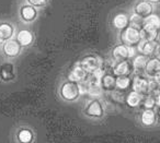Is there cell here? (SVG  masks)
I'll return each mask as SVG.
<instances>
[{
    "label": "cell",
    "instance_id": "20",
    "mask_svg": "<svg viewBox=\"0 0 160 143\" xmlns=\"http://www.w3.org/2000/svg\"><path fill=\"white\" fill-rule=\"evenodd\" d=\"M129 71V64L126 59L116 61V64L113 66V74L118 77V75H125Z\"/></svg>",
    "mask_w": 160,
    "mask_h": 143
},
{
    "label": "cell",
    "instance_id": "23",
    "mask_svg": "<svg viewBox=\"0 0 160 143\" xmlns=\"http://www.w3.org/2000/svg\"><path fill=\"white\" fill-rule=\"evenodd\" d=\"M142 24L149 25V26H152L155 29H160V18L157 14H148L147 17H145L144 20H142Z\"/></svg>",
    "mask_w": 160,
    "mask_h": 143
},
{
    "label": "cell",
    "instance_id": "18",
    "mask_svg": "<svg viewBox=\"0 0 160 143\" xmlns=\"http://www.w3.org/2000/svg\"><path fill=\"white\" fill-rule=\"evenodd\" d=\"M139 36L142 41H155L157 37V29L142 24V26L139 29Z\"/></svg>",
    "mask_w": 160,
    "mask_h": 143
},
{
    "label": "cell",
    "instance_id": "12",
    "mask_svg": "<svg viewBox=\"0 0 160 143\" xmlns=\"http://www.w3.org/2000/svg\"><path fill=\"white\" fill-rule=\"evenodd\" d=\"M87 78V72L82 69V67L78 64V66H75L70 71H69V74L67 79L70 80V81L77 82V83H81L83 82Z\"/></svg>",
    "mask_w": 160,
    "mask_h": 143
},
{
    "label": "cell",
    "instance_id": "17",
    "mask_svg": "<svg viewBox=\"0 0 160 143\" xmlns=\"http://www.w3.org/2000/svg\"><path fill=\"white\" fill-rule=\"evenodd\" d=\"M145 70L146 73L150 78H153L160 73V59L159 58H152V59H148L146 66H145Z\"/></svg>",
    "mask_w": 160,
    "mask_h": 143
},
{
    "label": "cell",
    "instance_id": "4",
    "mask_svg": "<svg viewBox=\"0 0 160 143\" xmlns=\"http://www.w3.org/2000/svg\"><path fill=\"white\" fill-rule=\"evenodd\" d=\"M38 9L31 5L28 3H22L19 6L18 9V16L21 22L25 23V24H31L34 23L38 18Z\"/></svg>",
    "mask_w": 160,
    "mask_h": 143
},
{
    "label": "cell",
    "instance_id": "19",
    "mask_svg": "<svg viewBox=\"0 0 160 143\" xmlns=\"http://www.w3.org/2000/svg\"><path fill=\"white\" fill-rule=\"evenodd\" d=\"M140 122L145 127H150L156 122V114L152 109H145L140 116Z\"/></svg>",
    "mask_w": 160,
    "mask_h": 143
},
{
    "label": "cell",
    "instance_id": "5",
    "mask_svg": "<svg viewBox=\"0 0 160 143\" xmlns=\"http://www.w3.org/2000/svg\"><path fill=\"white\" fill-rule=\"evenodd\" d=\"M136 51L132 45L126 44H118L112 50V57L114 58L115 61H120V60H125L128 58H133L135 56Z\"/></svg>",
    "mask_w": 160,
    "mask_h": 143
},
{
    "label": "cell",
    "instance_id": "30",
    "mask_svg": "<svg viewBox=\"0 0 160 143\" xmlns=\"http://www.w3.org/2000/svg\"><path fill=\"white\" fill-rule=\"evenodd\" d=\"M155 99H156V105H157V106H159V107H160V92L158 93L157 97H156Z\"/></svg>",
    "mask_w": 160,
    "mask_h": 143
},
{
    "label": "cell",
    "instance_id": "15",
    "mask_svg": "<svg viewBox=\"0 0 160 143\" xmlns=\"http://www.w3.org/2000/svg\"><path fill=\"white\" fill-rule=\"evenodd\" d=\"M134 12L138 16H140L142 18H145L148 14H150L152 12V6L151 2L147 1V0H142V1H138L137 3L134 7Z\"/></svg>",
    "mask_w": 160,
    "mask_h": 143
},
{
    "label": "cell",
    "instance_id": "14",
    "mask_svg": "<svg viewBox=\"0 0 160 143\" xmlns=\"http://www.w3.org/2000/svg\"><path fill=\"white\" fill-rule=\"evenodd\" d=\"M128 19L129 17L124 12L116 13L112 19V26L118 31H123L128 25Z\"/></svg>",
    "mask_w": 160,
    "mask_h": 143
},
{
    "label": "cell",
    "instance_id": "6",
    "mask_svg": "<svg viewBox=\"0 0 160 143\" xmlns=\"http://www.w3.org/2000/svg\"><path fill=\"white\" fill-rule=\"evenodd\" d=\"M79 64L87 73H92L102 68V59L98 55H87L80 60Z\"/></svg>",
    "mask_w": 160,
    "mask_h": 143
},
{
    "label": "cell",
    "instance_id": "27",
    "mask_svg": "<svg viewBox=\"0 0 160 143\" xmlns=\"http://www.w3.org/2000/svg\"><path fill=\"white\" fill-rule=\"evenodd\" d=\"M23 1L25 3H28V5H31L33 7L38 8V10L42 9V8H45L49 2V0H23Z\"/></svg>",
    "mask_w": 160,
    "mask_h": 143
},
{
    "label": "cell",
    "instance_id": "16",
    "mask_svg": "<svg viewBox=\"0 0 160 143\" xmlns=\"http://www.w3.org/2000/svg\"><path fill=\"white\" fill-rule=\"evenodd\" d=\"M133 91L139 93H147L149 91V81L147 79L142 77H139V75H136L133 80Z\"/></svg>",
    "mask_w": 160,
    "mask_h": 143
},
{
    "label": "cell",
    "instance_id": "21",
    "mask_svg": "<svg viewBox=\"0 0 160 143\" xmlns=\"http://www.w3.org/2000/svg\"><path fill=\"white\" fill-rule=\"evenodd\" d=\"M142 95L139 94V93L135 92V91H133V92H131L128 95L126 96V103L127 105L129 106V107H133V108H136L138 107V106L140 105V103H142Z\"/></svg>",
    "mask_w": 160,
    "mask_h": 143
},
{
    "label": "cell",
    "instance_id": "3",
    "mask_svg": "<svg viewBox=\"0 0 160 143\" xmlns=\"http://www.w3.org/2000/svg\"><path fill=\"white\" fill-rule=\"evenodd\" d=\"M105 108L103 103L97 97L88 99L83 106V115L91 119H101L104 116Z\"/></svg>",
    "mask_w": 160,
    "mask_h": 143
},
{
    "label": "cell",
    "instance_id": "9",
    "mask_svg": "<svg viewBox=\"0 0 160 143\" xmlns=\"http://www.w3.org/2000/svg\"><path fill=\"white\" fill-rule=\"evenodd\" d=\"M122 40L124 42V44L126 45H132L133 46L135 44H138V42L140 41L139 30L131 26V25H127L122 33Z\"/></svg>",
    "mask_w": 160,
    "mask_h": 143
},
{
    "label": "cell",
    "instance_id": "2",
    "mask_svg": "<svg viewBox=\"0 0 160 143\" xmlns=\"http://www.w3.org/2000/svg\"><path fill=\"white\" fill-rule=\"evenodd\" d=\"M12 141L17 143H33L36 133L32 127L28 125H19L12 132Z\"/></svg>",
    "mask_w": 160,
    "mask_h": 143
},
{
    "label": "cell",
    "instance_id": "32",
    "mask_svg": "<svg viewBox=\"0 0 160 143\" xmlns=\"http://www.w3.org/2000/svg\"><path fill=\"white\" fill-rule=\"evenodd\" d=\"M149 2H152V3H157V2H160V0H147Z\"/></svg>",
    "mask_w": 160,
    "mask_h": 143
},
{
    "label": "cell",
    "instance_id": "34",
    "mask_svg": "<svg viewBox=\"0 0 160 143\" xmlns=\"http://www.w3.org/2000/svg\"><path fill=\"white\" fill-rule=\"evenodd\" d=\"M158 118H159V120H160V112H159V114H158Z\"/></svg>",
    "mask_w": 160,
    "mask_h": 143
},
{
    "label": "cell",
    "instance_id": "31",
    "mask_svg": "<svg viewBox=\"0 0 160 143\" xmlns=\"http://www.w3.org/2000/svg\"><path fill=\"white\" fill-rule=\"evenodd\" d=\"M156 50H157V53H158V58L160 59V44L157 45V48H156Z\"/></svg>",
    "mask_w": 160,
    "mask_h": 143
},
{
    "label": "cell",
    "instance_id": "29",
    "mask_svg": "<svg viewBox=\"0 0 160 143\" xmlns=\"http://www.w3.org/2000/svg\"><path fill=\"white\" fill-rule=\"evenodd\" d=\"M112 92V97H113L115 101L118 102H122L123 101V94L121 92H118V91H111Z\"/></svg>",
    "mask_w": 160,
    "mask_h": 143
},
{
    "label": "cell",
    "instance_id": "25",
    "mask_svg": "<svg viewBox=\"0 0 160 143\" xmlns=\"http://www.w3.org/2000/svg\"><path fill=\"white\" fill-rule=\"evenodd\" d=\"M129 84H131V79H129V77H127L126 74L118 75L115 79V88H121V90L127 88L129 86Z\"/></svg>",
    "mask_w": 160,
    "mask_h": 143
},
{
    "label": "cell",
    "instance_id": "7",
    "mask_svg": "<svg viewBox=\"0 0 160 143\" xmlns=\"http://www.w3.org/2000/svg\"><path fill=\"white\" fill-rule=\"evenodd\" d=\"M1 51H2L3 56L9 59L12 58H17L21 54L22 47L19 45V43L16 41V38H10L3 42V44L1 45Z\"/></svg>",
    "mask_w": 160,
    "mask_h": 143
},
{
    "label": "cell",
    "instance_id": "24",
    "mask_svg": "<svg viewBox=\"0 0 160 143\" xmlns=\"http://www.w3.org/2000/svg\"><path fill=\"white\" fill-rule=\"evenodd\" d=\"M147 61H148V57L146 55H142V54L133 57V66L135 69H144Z\"/></svg>",
    "mask_w": 160,
    "mask_h": 143
},
{
    "label": "cell",
    "instance_id": "13",
    "mask_svg": "<svg viewBox=\"0 0 160 143\" xmlns=\"http://www.w3.org/2000/svg\"><path fill=\"white\" fill-rule=\"evenodd\" d=\"M156 48H157V43L155 41H142L140 40L138 42V47L137 50L139 51L140 54L146 56H150L152 55L156 51Z\"/></svg>",
    "mask_w": 160,
    "mask_h": 143
},
{
    "label": "cell",
    "instance_id": "8",
    "mask_svg": "<svg viewBox=\"0 0 160 143\" xmlns=\"http://www.w3.org/2000/svg\"><path fill=\"white\" fill-rule=\"evenodd\" d=\"M14 38L22 48L31 47L34 44V41H35V36H34L33 32L25 29H21L18 32H16Z\"/></svg>",
    "mask_w": 160,
    "mask_h": 143
},
{
    "label": "cell",
    "instance_id": "26",
    "mask_svg": "<svg viewBox=\"0 0 160 143\" xmlns=\"http://www.w3.org/2000/svg\"><path fill=\"white\" fill-rule=\"evenodd\" d=\"M142 20H144V18H142L140 16H138V14H136L135 12H134V13L129 17L128 24L131 25V26L136 27V29L139 30L140 27L142 26Z\"/></svg>",
    "mask_w": 160,
    "mask_h": 143
},
{
    "label": "cell",
    "instance_id": "11",
    "mask_svg": "<svg viewBox=\"0 0 160 143\" xmlns=\"http://www.w3.org/2000/svg\"><path fill=\"white\" fill-rule=\"evenodd\" d=\"M16 35V27L13 24L8 21H1L0 22V36L2 37L3 41L10 40V38H14Z\"/></svg>",
    "mask_w": 160,
    "mask_h": 143
},
{
    "label": "cell",
    "instance_id": "28",
    "mask_svg": "<svg viewBox=\"0 0 160 143\" xmlns=\"http://www.w3.org/2000/svg\"><path fill=\"white\" fill-rule=\"evenodd\" d=\"M144 106H145V109H152L156 106L155 97H152V96L146 97V99L144 101Z\"/></svg>",
    "mask_w": 160,
    "mask_h": 143
},
{
    "label": "cell",
    "instance_id": "22",
    "mask_svg": "<svg viewBox=\"0 0 160 143\" xmlns=\"http://www.w3.org/2000/svg\"><path fill=\"white\" fill-rule=\"evenodd\" d=\"M101 88L102 90H107V91H113L115 88V79H114L112 75L110 74H104L101 78Z\"/></svg>",
    "mask_w": 160,
    "mask_h": 143
},
{
    "label": "cell",
    "instance_id": "10",
    "mask_svg": "<svg viewBox=\"0 0 160 143\" xmlns=\"http://www.w3.org/2000/svg\"><path fill=\"white\" fill-rule=\"evenodd\" d=\"M14 78H16V71L11 62L6 61L0 64V81L3 83H8V82H11Z\"/></svg>",
    "mask_w": 160,
    "mask_h": 143
},
{
    "label": "cell",
    "instance_id": "1",
    "mask_svg": "<svg viewBox=\"0 0 160 143\" xmlns=\"http://www.w3.org/2000/svg\"><path fill=\"white\" fill-rule=\"evenodd\" d=\"M57 93H58V97L62 102H66V103L76 102L81 96V94H82L81 88H80V83L70 81L68 79L62 81L59 84Z\"/></svg>",
    "mask_w": 160,
    "mask_h": 143
},
{
    "label": "cell",
    "instance_id": "33",
    "mask_svg": "<svg viewBox=\"0 0 160 143\" xmlns=\"http://www.w3.org/2000/svg\"><path fill=\"white\" fill-rule=\"evenodd\" d=\"M3 42H5V41L2 40V37H1V36H0V46H1V45L3 44Z\"/></svg>",
    "mask_w": 160,
    "mask_h": 143
}]
</instances>
